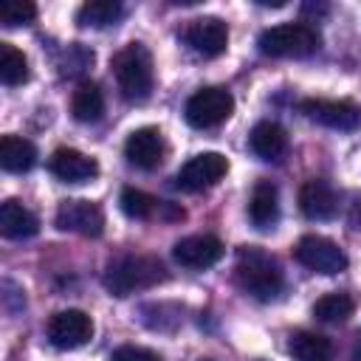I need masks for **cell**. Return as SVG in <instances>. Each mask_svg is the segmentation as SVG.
I'll list each match as a JSON object with an SVG mask.
<instances>
[{
    "instance_id": "cell-29",
    "label": "cell",
    "mask_w": 361,
    "mask_h": 361,
    "mask_svg": "<svg viewBox=\"0 0 361 361\" xmlns=\"http://www.w3.org/2000/svg\"><path fill=\"white\" fill-rule=\"evenodd\" d=\"M203 361H209V358H203Z\"/></svg>"
},
{
    "instance_id": "cell-15",
    "label": "cell",
    "mask_w": 361,
    "mask_h": 361,
    "mask_svg": "<svg viewBox=\"0 0 361 361\" xmlns=\"http://www.w3.org/2000/svg\"><path fill=\"white\" fill-rule=\"evenodd\" d=\"M299 209L307 220H333L338 212V195L327 180L310 178L299 189Z\"/></svg>"
},
{
    "instance_id": "cell-27",
    "label": "cell",
    "mask_w": 361,
    "mask_h": 361,
    "mask_svg": "<svg viewBox=\"0 0 361 361\" xmlns=\"http://www.w3.org/2000/svg\"><path fill=\"white\" fill-rule=\"evenodd\" d=\"M110 361H161V355L152 353V350H147V347L124 344V347H116L110 353Z\"/></svg>"
},
{
    "instance_id": "cell-16",
    "label": "cell",
    "mask_w": 361,
    "mask_h": 361,
    "mask_svg": "<svg viewBox=\"0 0 361 361\" xmlns=\"http://www.w3.org/2000/svg\"><path fill=\"white\" fill-rule=\"evenodd\" d=\"M48 169L59 180H65V183H85V180H90V178L99 175V164L90 155H85V152H79L73 147L54 149V155L48 161Z\"/></svg>"
},
{
    "instance_id": "cell-2",
    "label": "cell",
    "mask_w": 361,
    "mask_h": 361,
    "mask_svg": "<svg viewBox=\"0 0 361 361\" xmlns=\"http://www.w3.org/2000/svg\"><path fill=\"white\" fill-rule=\"evenodd\" d=\"M113 76L118 82V90L130 102H144L152 93L155 71H152V54L141 42L124 45L113 56Z\"/></svg>"
},
{
    "instance_id": "cell-17",
    "label": "cell",
    "mask_w": 361,
    "mask_h": 361,
    "mask_svg": "<svg viewBox=\"0 0 361 361\" xmlns=\"http://www.w3.org/2000/svg\"><path fill=\"white\" fill-rule=\"evenodd\" d=\"M248 217L257 228H274L279 220V189L271 180H257L251 200H248Z\"/></svg>"
},
{
    "instance_id": "cell-26",
    "label": "cell",
    "mask_w": 361,
    "mask_h": 361,
    "mask_svg": "<svg viewBox=\"0 0 361 361\" xmlns=\"http://www.w3.org/2000/svg\"><path fill=\"white\" fill-rule=\"evenodd\" d=\"M37 17V6L31 0H3L0 3V23L6 28H17V25H28Z\"/></svg>"
},
{
    "instance_id": "cell-8",
    "label": "cell",
    "mask_w": 361,
    "mask_h": 361,
    "mask_svg": "<svg viewBox=\"0 0 361 361\" xmlns=\"http://www.w3.org/2000/svg\"><path fill=\"white\" fill-rule=\"evenodd\" d=\"M48 341L56 347V350H76L82 344L90 341L93 336V319L85 313V310H59L48 319Z\"/></svg>"
},
{
    "instance_id": "cell-19",
    "label": "cell",
    "mask_w": 361,
    "mask_h": 361,
    "mask_svg": "<svg viewBox=\"0 0 361 361\" xmlns=\"http://www.w3.org/2000/svg\"><path fill=\"white\" fill-rule=\"evenodd\" d=\"M248 141H251V149L262 161H279L288 152V135H285V130L276 121H259V124H254Z\"/></svg>"
},
{
    "instance_id": "cell-12",
    "label": "cell",
    "mask_w": 361,
    "mask_h": 361,
    "mask_svg": "<svg viewBox=\"0 0 361 361\" xmlns=\"http://www.w3.org/2000/svg\"><path fill=\"white\" fill-rule=\"evenodd\" d=\"M124 158L138 169H158L166 158V141L158 127H138L124 141Z\"/></svg>"
},
{
    "instance_id": "cell-13",
    "label": "cell",
    "mask_w": 361,
    "mask_h": 361,
    "mask_svg": "<svg viewBox=\"0 0 361 361\" xmlns=\"http://www.w3.org/2000/svg\"><path fill=\"white\" fill-rule=\"evenodd\" d=\"M118 206L130 220H155V217L158 220H183L186 217V212L180 206H175L169 200H158V197H152L135 186H127L121 192Z\"/></svg>"
},
{
    "instance_id": "cell-1",
    "label": "cell",
    "mask_w": 361,
    "mask_h": 361,
    "mask_svg": "<svg viewBox=\"0 0 361 361\" xmlns=\"http://www.w3.org/2000/svg\"><path fill=\"white\" fill-rule=\"evenodd\" d=\"M166 279V268L158 257L147 254H127L107 265L102 282L113 296H130L135 290H147Z\"/></svg>"
},
{
    "instance_id": "cell-18",
    "label": "cell",
    "mask_w": 361,
    "mask_h": 361,
    "mask_svg": "<svg viewBox=\"0 0 361 361\" xmlns=\"http://www.w3.org/2000/svg\"><path fill=\"white\" fill-rule=\"evenodd\" d=\"M0 231L8 240H25L39 231V220L20 200H3L0 206Z\"/></svg>"
},
{
    "instance_id": "cell-23",
    "label": "cell",
    "mask_w": 361,
    "mask_h": 361,
    "mask_svg": "<svg viewBox=\"0 0 361 361\" xmlns=\"http://www.w3.org/2000/svg\"><path fill=\"white\" fill-rule=\"evenodd\" d=\"M121 14H124V6L118 0H87L79 6L76 23L82 28H107V25H116Z\"/></svg>"
},
{
    "instance_id": "cell-20",
    "label": "cell",
    "mask_w": 361,
    "mask_h": 361,
    "mask_svg": "<svg viewBox=\"0 0 361 361\" xmlns=\"http://www.w3.org/2000/svg\"><path fill=\"white\" fill-rule=\"evenodd\" d=\"M71 113L82 124H93L104 116V93L96 82H79L73 96H71Z\"/></svg>"
},
{
    "instance_id": "cell-25",
    "label": "cell",
    "mask_w": 361,
    "mask_h": 361,
    "mask_svg": "<svg viewBox=\"0 0 361 361\" xmlns=\"http://www.w3.org/2000/svg\"><path fill=\"white\" fill-rule=\"evenodd\" d=\"M28 79V59L8 42H0V82L6 87H17Z\"/></svg>"
},
{
    "instance_id": "cell-7",
    "label": "cell",
    "mask_w": 361,
    "mask_h": 361,
    "mask_svg": "<svg viewBox=\"0 0 361 361\" xmlns=\"http://www.w3.org/2000/svg\"><path fill=\"white\" fill-rule=\"evenodd\" d=\"M228 172V158L220 152H200L195 158H189L178 175H175V186L183 192H203L209 186H214L223 175Z\"/></svg>"
},
{
    "instance_id": "cell-28",
    "label": "cell",
    "mask_w": 361,
    "mask_h": 361,
    "mask_svg": "<svg viewBox=\"0 0 361 361\" xmlns=\"http://www.w3.org/2000/svg\"><path fill=\"white\" fill-rule=\"evenodd\" d=\"M305 14H324L327 11V6H313V3H305V8H302Z\"/></svg>"
},
{
    "instance_id": "cell-4",
    "label": "cell",
    "mask_w": 361,
    "mask_h": 361,
    "mask_svg": "<svg viewBox=\"0 0 361 361\" xmlns=\"http://www.w3.org/2000/svg\"><path fill=\"white\" fill-rule=\"evenodd\" d=\"M322 39L316 34V28L305 25V23H282V25H271L259 34V51L265 56H288V59H305L313 56L319 51Z\"/></svg>"
},
{
    "instance_id": "cell-22",
    "label": "cell",
    "mask_w": 361,
    "mask_h": 361,
    "mask_svg": "<svg viewBox=\"0 0 361 361\" xmlns=\"http://www.w3.org/2000/svg\"><path fill=\"white\" fill-rule=\"evenodd\" d=\"M293 361H330L333 358V344L327 336L313 333V330H299L290 336L288 344Z\"/></svg>"
},
{
    "instance_id": "cell-6",
    "label": "cell",
    "mask_w": 361,
    "mask_h": 361,
    "mask_svg": "<svg viewBox=\"0 0 361 361\" xmlns=\"http://www.w3.org/2000/svg\"><path fill=\"white\" fill-rule=\"evenodd\" d=\"M293 257L305 265V268H310V271H316V274H341L344 268H347V254L333 243V240H327V237H319V234H307V237H302L299 243H296V248H293Z\"/></svg>"
},
{
    "instance_id": "cell-11",
    "label": "cell",
    "mask_w": 361,
    "mask_h": 361,
    "mask_svg": "<svg viewBox=\"0 0 361 361\" xmlns=\"http://www.w3.org/2000/svg\"><path fill=\"white\" fill-rule=\"evenodd\" d=\"M56 228L82 237H99L104 231V212L93 200H65L56 209Z\"/></svg>"
},
{
    "instance_id": "cell-5",
    "label": "cell",
    "mask_w": 361,
    "mask_h": 361,
    "mask_svg": "<svg viewBox=\"0 0 361 361\" xmlns=\"http://www.w3.org/2000/svg\"><path fill=\"white\" fill-rule=\"evenodd\" d=\"M186 121L197 130L220 127L234 113V96L226 87H200L186 99Z\"/></svg>"
},
{
    "instance_id": "cell-3",
    "label": "cell",
    "mask_w": 361,
    "mask_h": 361,
    "mask_svg": "<svg viewBox=\"0 0 361 361\" xmlns=\"http://www.w3.org/2000/svg\"><path fill=\"white\" fill-rule=\"evenodd\" d=\"M237 282L259 302L274 299L282 290V271L271 254L257 245H243L237 254Z\"/></svg>"
},
{
    "instance_id": "cell-10",
    "label": "cell",
    "mask_w": 361,
    "mask_h": 361,
    "mask_svg": "<svg viewBox=\"0 0 361 361\" xmlns=\"http://www.w3.org/2000/svg\"><path fill=\"white\" fill-rule=\"evenodd\" d=\"M183 42L195 54L214 59L228 48V28L220 17H197L189 20V25L183 28Z\"/></svg>"
},
{
    "instance_id": "cell-9",
    "label": "cell",
    "mask_w": 361,
    "mask_h": 361,
    "mask_svg": "<svg viewBox=\"0 0 361 361\" xmlns=\"http://www.w3.org/2000/svg\"><path fill=\"white\" fill-rule=\"evenodd\" d=\"M302 113L330 130H355L361 124V107L350 99H305Z\"/></svg>"
},
{
    "instance_id": "cell-14",
    "label": "cell",
    "mask_w": 361,
    "mask_h": 361,
    "mask_svg": "<svg viewBox=\"0 0 361 361\" xmlns=\"http://www.w3.org/2000/svg\"><path fill=\"white\" fill-rule=\"evenodd\" d=\"M226 254V245L212 237V234H192V237H183L175 243L172 248V257L183 265V268H195V271H203V268H212L214 262H220Z\"/></svg>"
},
{
    "instance_id": "cell-24",
    "label": "cell",
    "mask_w": 361,
    "mask_h": 361,
    "mask_svg": "<svg viewBox=\"0 0 361 361\" xmlns=\"http://www.w3.org/2000/svg\"><path fill=\"white\" fill-rule=\"evenodd\" d=\"M353 310H355V299L350 293H324L313 305V316L319 322H327V324L347 322L353 316Z\"/></svg>"
},
{
    "instance_id": "cell-21",
    "label": "cell",
    "mask_w": 361,
    "mask_h": 361,
    "mask_svg": "<svg viewBox=\"0 0 361 361\" xmlns=\"http://www.w3.org/2000/svg\"><path fill=\"white\" fill-rule=\"evenodd\" d=\"M37 164V147L23 135L0 138V166L6 172H28Z\"/></svg>"
}]
</instances>
